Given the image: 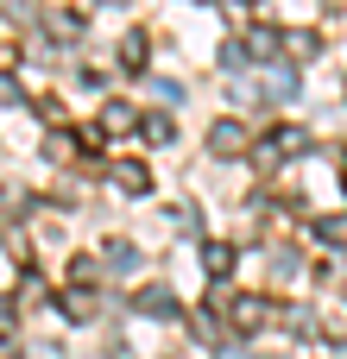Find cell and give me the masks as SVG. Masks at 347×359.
<instances>
[{"instance_id":"1","label":"cell","mask_w":347,"mask_h":359,"mask_svg":"<svg viewBox=\"0 0 347 359\" xmlns=\"http://www.w3.org/2000/svg\"><path fill=\"white\" fill-rule=\"evenodd\" d=\"M209 145H215V151H240V126H234V120H221V126L209 133Z\"/></svg>"},{"instance_id":"3","label":"cell","mask_w":347,"mask_h":359,"mask_svg":"<svg viewBox=\"0 0 347 359\" xmlns=\"http://www.w3.org/2000/svg\"><path fill=\"white\" fill-rule=\"evenodd\" d=\"M139 309H145V316H171V297H164V290H145Z\"/></svg>"},{"instance_id":"2","label":"cell","mask_w":347,"mask_h":359,"mask_svg":"<svg viewBox=\"0 0 347 359\" xmlns=\"http://www.w3.org/2000/svg\"><path fill=\"white\" fill-rule=\"evenodd\" d=\"M209 271L228 278V271H234V252H228V246H209Z\"/></svg>"},{"instance_id":"4","label":"cell","mask_w":347,"mask_h":359,"mask_svg":"<svg viewBox=\"0 0 347 359\" xmlns=\"http://www.w3.org/2000/svg\"><path fill=\"white\" fill-rule=\"evenodd\" d=\"M120 189H145V170L139 164H120Z\"/></svg>"}]
</instances>
